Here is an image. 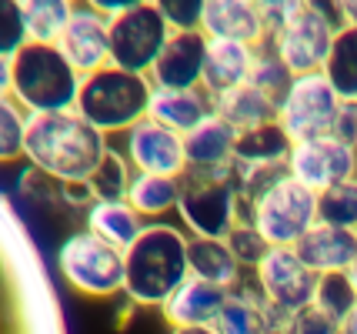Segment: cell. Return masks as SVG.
I'll return each mask as SVG.
<instances>
[{"label": "cell", "instance_id": "cell-13", "mask_svg": "<svg viewBox=\"0 0 357 334\" xmlns=\"http://www.w3.org/2000/svg\"><path fill=\"white\" fill-rule=\"evenodd\" d=\"M127 164L134 167V174H164V177H184L187 158H184V134L157 124L151 117H144L140 124L127 130L121 137Z\"/></svg>", "mask_w": 357, "mask_h": 334}, {"label": "cell", "instance_id": "cell-6", "mask_svg": "<svg viewBox=\"0 0 357 334\" xmlns=\"http://www.w3.org/2000/svg\"><path fill=\"white\" fill-rule=\"evenodd\" d=\"M244 221H250L267 248H297V241L317 224V194L284 174L274 188L250 201Z\"/></svg>", "mask_w": 357, "mask_h": 334}, {"label": "cell", "instance_id": "cell-23", "mask_svg": "<svg viewBox=\"0 0 357 334\" xmlns=\"http://www.w3.org/2000/svg\"><path fill=\"white\" fill-rule=\"evenodd\" d=\"M214 114V97L207 94L204 87H194V91H164V87H154V97H151V111L147 117L164 124V128L177 130V134H187L194 130L201 121H207Z\"/></svg>", "mask_w": 357, "mask_h": 334}, {"label": "cell", "instance_id": "cell-42", "mask_svg": "<svg viewBox=\"0 0 357 334\" xmlns=\"http://www.w3.org/2000/svg\"><path fill=\"white\" fill-rule=\"evenodd\" d=\"M307 7H311V10H317V14L324 17V20L331 24V27H334V31L347 27V20H344L341 7H337V0H307Z\"/></svg>", "mask_w": 357, "mask_h": 334}, {"label": "cell", "instance_id": "cell-38", "mask_svg": "<svg viewBox=\"0 0 357 334\" xmlns=\"http://www.w3.org/2000/svg\"><path fill=\"white\" fill-rule=\"evenodd\" d=\"M227 244H231L234 257L241 261V268L244 271H254L257 268V261L267 255V241L250 227V221H241L234 227L231 234H227Z\"/></svg>", "mask_w": 357, "mask_h": 334}, {"label": "cell", "instance_id": "cell-27", "mask_svg": "<svg viewBox=\"0 0 357 334\" xmlns=\"http://www.w3.org/2000/svg\"><path fill=\"white\" fill-rule=\"evenodd\" d=\"M214 114H220L231 128L248 130L257 124H267V121H278V104L264 91H257L254 84H241L227 94L214 97Z\"/></svg>", "mask_w": 357, "mask_h": 334}, {"label": "cell", "instance_id": "cell-33", "mask_svg": "<svg viewBox=\"0 0 357 334\" xmlns=\"http://www.w3.org/2000/svg\"><path fill=\"white\" fill-rule=\"evenodd\" d=\"M314 308H321L324 314L341 324V318L357 304V291L347 278V271H337V274H317V284H314Z\"/></svg>", "mask_w": 357, "mask_h": 334}, {"label": "cell", "instance_id": "cell-32", "mask_svg": "<svg viewBox=\"0 0 357 334\" xmlns=\"http://www.w3.org/2000/svg\"><path fill=\"white\" fill-rule=\"evenodd\" d=\"M27 124H31V114L14 97H0V164H14L24 158Z\"/></svg>", "mask_w": 357, "mask_h": 334}, {"label": "cell", "instance_id": "cell-40", "mask_svg": "<svg viewBox=\"0 0 357 334\" xmlns=\"http://www.w3.org/2000/svg\"><path fill=\"white\" fill-rule=\"evenodd\" d=\"M331 137L357 147V100H341V111H337V121H334Z\"/></svg>", "mask_w": 357, "mask_h": 334}, {"label": "cell", "instance_id": "cell-22", "mask_svg": "<svg viewBox=\"0 0 357 334\" xmlns=\"http://www.w3.org/2000/svg\"><path fill=\"white\" fill-rule=\"evenodd\" d=\"M224 298H227L224 287L207 284L201 278H187L160 311H164V321L171 328H211Z\"/></svg>", "mask_w": 357, "mask_h": 334}, {"label": "cell", "instance_id": "cell-35", "mask_svg": "<svg viewBox=\"0 0 357 334\" xmlns=\"http://www.w3.org/2000/svg\"><path fill=\"white\" fill-rule=\"evenodd\" d=\"M31 44V31H27V17H24V3L20 0H0V54L14 57L20 47Z\"/></svg>", "mask_w": 357, "mask_h": 334}, {"label": "cell", "instance_id": "cell-37", "mask_svg": "<svg viewBox=\"0 0 357 334\" xmlns=\"http://www.w3.org/2000/svg\"><path fill=\"white\" fill-rule=\"evenodd\" d=\"M151 3L171 24V31H201L207 0H151Z\"/></svg>", "mask_w": 357, "mask_h": 334}, {"label": "cell", "instance_id": "cell-43", "mask_svg": "<svg viewBox=\"0 0 357 334\" xmlns=\"http://www.w3.org/2000/svg\"><path fill=\"white\" fill-rule=\"evenodd\" d=\"M0 97H10V57L0 54Z\"/></svg>", "mask_w": 357, "mask_h": 334}, {"label": "cell", "instance_id": "cell-50", "mask_svg": "<svg viewBox=\"0 0 357 334\" xmlns=\"http://www.w3.org/2000/svg\"><path fill=\"white\" fill-rule=\"evenodd\" d=\"M20 3H27V0H20Z\"/></svg>", "mask_w": 357, "mask_h": 334}, {"label": "cell", "instance_id": "cell-4", "mask_svg": "<svg viewBox=\"0 0 357 334\" xmlns=\"http://www.w3.org/2000/svg\"><path fill=\"white\" fill-rule=\"evenodd\" d=\"M80 74L61 54L57 44L31 40L10 57V97L31 114L74 111L80 91Z\"/></svg>", "mask_w": 357, "mask_h": 334}, {"label": "cell", "instance_id": "cell-8", "mask_svg": "<svg viewBox=\"0 0 357 334\" xmlns=\"http://www.w3.org/2000/svg\"><path fill=\"white\" fill-rule=\"evenodd\" d=\"M337 111H341V97L334 94L324 74H297L278 104V124L287 130L294 144L314 141L334 130Z\"/></svg>", "mask_w": 357, "mask_h": 334}, {"label": "cell", "instance_id": "cell-36", "mask_svg": "<svg viewBox=\"0 0 357 334\" xmlns=\"http://www.w3.org/2000/svg\"><path fill=\"white\" fill-rule=\"evenodd\" d=\"M278 334H341V324L331 318V314H324L321 308L307 304V308H301V311L284 314Z\"/></svg>", "mask_w": 357, "mask_h": 334}, {"label": "cell", "instance_id": "cell-17", "mask_svg": "<svg viewBox=\"0 0 357 334\" xmlns=\"http://www.w3.org/2000/svg\"><path fill=\"white\" fill-rule=\"evenodd\" d=\"M204 37L211 40H241L250 47L267 44V27L261 7L250 0H207L201 24Z\"/></svg>", "mask_w": 357, "mask_h": 334}, {"label": "cell", "instance_id": "cell-48", "mask_svg": "<svg viewBox=\"0 0 357 334\" xmlns=\"http://www.w3.org/2000/svg\"><path fill=\"white\" fill-rule=\"evenodd\" d=\"M250 3H261V0H250Z\"/></svg>", "mask_w": 357, "mask_h": 334}, {"label": "cell", "instance_id": "cell-51", "mask_svg": "<svg viewBox=\"0 0 357 334\" xmlns=\"http://www.w3.org/2000/svg\"><path fill=\"white\" fill-rule=\"evenodd\" d=\"M354 234H357V231H354Z\"/></svg>", "mask_w": 357, "mask_h": 334}, {"label": "cell", "instance_id": "cell-3", "mask_svg": "<svg viewBox=\"0 0 357 334\" xmlns=\"http://www.w3.org/2000/svg\"><path fill=\"white\" fill-rule=\"evenodd\" d=\"M151 97H154L151 77L107 64L80 80L74 111L104 137H124L134 124L147 117Z\"/></svg>", "mask_w": 357, "mask_h": 334}, {"label": "cell", "instance_id": "cell-11", "mask_svg": "<svg viewBox=\"0 0 357 334\" xmlns=\"http://www.w3.org/2000/svg\"><path fill=\"white\" fill-rule=\"evenodd\" d=\"M334 33L337 31L317 10H311L304 0L301 10L267 40V47L287 64L294 77L297 74H321L327 54H331V44H334Z\"/></svg>", "mask_w": 357, "mask_h": 334}, {"label": "cell", "instance_id": "cell-16", "mask_svg": "<svg viewBox=\"0 0 357 334\" xmlns=\"http://www.w3.org/2000/svg\"><path fill=\"white\" fill-rule=\"evenodd\" d=\"M237 134H241V130L231 128L220 114H211V117L201 121L194 130H187L184 134L187 171H204V174L231 171Z\"/></svg>", "mask_w": 357, "mask_h": 334}, {"label": "cell", "instance_id": "cell-49", "mask_svg": "<svg viewBox=\"0 0 357 334\" xmlns=\"http://www.w3.org/2000/svg\"><path fill=\"white\" fill-rule=\"evenodd\" d=\"M70 3H80V0H70Z\"/></svg>", "mask_w": 357, "mask_h": 334}, {"label": "cell", "instance_id": "cell-19", "mask_svg": "<svg viewBox=\"0 0 357 334\" xmlns=\"http://www.w3.org/2000/svg\"><path fill=\"white\" fill-rule=\"evenodd\" d=\"M294 141L287 137V130L278 121H267L257 128H248L237 134L234 147V171H287Z\"/></svg>", "mask_w": 357, "mask_h": 334}, {"label": "cell", "instance_id": "cell-29", "mask_svg": "<svg viewBox=\"0 0 357 334\" xmlns=\"http://www.w3.org/2000/svg\"><path fill=\"white\" fill-rule=\"evenodd\" d=\"M70 14H74L70 0H27L24 3L27 31H31V40H37V44H57Z\"/></svg>", "mask_w": 357, "mask_h": 334}, {"label": "cell", "instance_id": "cell-5", "mask_svg": "<svg viewBox=\"0 0 357 334\" xmlns=\"http://www.w3.org/2000/svg\"><path fill=\"white\" fill-rule=\"evenodd\" d=\"M244 214L248 207L241 201L231 171H218V174L187 171L181 177L177 218L190 238H227L244 221Z\"/></svg>", "mask_w": 357, "mask_h": 334}, {"label": "cell", "instance_id": "cell-18", "mask_svg": "<svg viewBox=\"0 0 357 334\" xmlns=\"http://www.w3.org/2000/svg\"><path fill=\"white\" fill-rule=\"evenodd\" d=\"M280 321H284L280 311H274L254 287L241 284L227 291L211 328L218 334H278Z\"/></svg>", "mask_w": 357, "mask_h": 334}, {"label": "cell", "instance_id": "cell-28", "mask_svg": "<svg viewBox=\"0 0 357 334\" xmlns=\"http://www.w3.org/2000/svg\"><path fill=\"white\" fill-rule=\"evenodd\" d=\"M321 74L341 100H357V27L347 24L334 33V44H331Z\"/></svg>", "mask_w": 357, "mask_h": 334}, {"label": "cell", "instance_id": "cell-47", "mask_svg": "<svg viewBox=\"0 0 357 334\" xmlns=\"http://www.w3.org/2000/svg\"><path fill=\"white\" fill-rule=\"evenodd\" d=\"M347 278H351V284H354V291H357V261L347 268Z\"/></svg>", "mask_w": 357, "mask_h": 334}, {"label": "cell", "instance_id": "cell-14", "mask_svg": "<svg viewBox=\"0 0 357 334\" xmlns=\"http://www.w3.org/2000/svg\"><path fill=\"white\" fill-rule=\"evenodd\" d=\"M61 54L74 64L80 77L110 64V17L93 10L91 3H74V14L57 40Z\"/></svg>", "mask_w": 357, "mask_h": 334}, {"label": "cell", "instance_id": "cell-41", "mask_svg": "<svg viewBox=\"0 0 357 334\" xmlns=\"http://www.w3.org/2000/svg\"><path fill=\"white\" fill-rule=\"evenodd\" d=\"M84 3H91L93 10H100L104 17H121L127 10H137L144 3H151V0H84Z\"/></svg>", "mask_w": 357, "mask_h": 334}, {"label": "cell", "instance_id": "cell-15", "mask_svg": "<svg viewBox=\"0 0 357 334\" xmlns=\"http://www.w3.org/2000/svg\"><path fill=\"white\" fill-rule=\"evenodd\" d=\"M204 61H207L204 31H174L147 77L164 91H194L204 80Z\"/></svg>", "mask_w": 357, "mask_h": 334}, {"label": "cell", "instance_id": "cell-1", "mask_svg": "<svg viewBox=\"0 0 357 334\" xmlns=\"http://www.w3.org/2000/svg\"><path fill=\"white\" fill-rule=\"evenodd\" d=\"M107 151L110 137L91 128L77 111L33 114L27 124L24 160L57 184H87Z\"/></svg>", "mask_w": 357, "mask_h": 334}, {"label": "cell", "instance_id": "cell-45", "mask_svg": "<svg viewBox=\"0 0 357 334\" xmlns=\"http://www.w3.org/2000/svg\"><path fill=\"white\" fill-rule=\"evenodd\" d=\"M341 334H357V304L341 318Z\"/></svg>", "mask_w": 357, "mask_h": 334}, {"label": "cell", "instance_id": "cell-44", "mask_svg": "<svg viewBox=\"0 0 357 334\" xmlns=\"http://www.w3.org/2000/svg\"><path fill=\"white\" fill-rule=\"evenodd\" d=\"M337 7H341L344 20H347L351 27H357V0H337Z\"/></svg>", "mask_w": 357, "mask_h": 334}, {"label": "cell", "instance_id": "cell-26", "mask_svg": "<svg viewBox=\"0 0 357 334\" xmlns=\"http://www.w3.org/2000/svg\"><path fill=\"white\" fill-rule=\"evenodd\" d=\"M127 204L137 211L144 221H164L167 214H177V201H181V177H164V174H134L130 188H127Z\"/></svg>", "mask_w": 357, "mask_h": 334}, {"label": "cell", "instance_id": "cell-39", "mask_svg": "<svg viewBox=\"0 0 357 334\" xmlns=\"http://www.w3.org/2000/svg\"><path fill=\"white\" fill-rule=\"evenodd\" d=\"M301 3H304V0H261V3H257V7H261V17H264V27H267V40L301 10Z\"/></svg>", "mask_w": 357, "mask_h": 334}, {"label": "cell", "instance_id": "cell-21", "mask_svg": "<svg viewBox=\"0 0 357 334\" xmlns=\"http://www.w3.org/2000/svg\"><path fill=\"white\" fill-rule=\"evenodd\" d=\"M314 274H337L357 261V234L331 224H314L294 248Z\"/></svg>", "mask_w": 357, "mask_h": 334}, {"label": "cell", "instance_id": "cell-2", "mask_svg": "<svg viewBox=\"0 0 357 334\" xmlns=\"http://www.w3.org/2000/svg\"><path fill=\"white\" fill-rule=\"evenodd\" d=\"M190 278V234L181 224L151 221L124 251V294L137 308H164Z\"/></svg>", "mask_w": 357, "mask_h": 334}, {"label": "cell", "instance_id": "cell-7", "mask_svg": "<svg viewBox=\"0 0 357 334\" xmlns=\"http://www.w3.org/2000/svg\"><path fill=\"white\" fill-rule=\"evenodd\" d=\"M57 271L84 298L124 294V251L100 241L87 227L63 238L57 248Z\"/></svg>", "mask_w": 357, "mask_h": 334}, {"label": "cell", "instance_id": "cell-31", "mask_svg": "<svg viewBox=\"0 0 357 334\" xmlns=\"http://www.w3.org/2000/svg\"><path fill=\"white\" fill-rule=\"evenodd\" d=\"M130 177H134V167L127 164L124 151L110 147L107 158L100 160V167H97L93 177L87 181V188H91L93 201H121V197H127Z\"/></svg>", "mask_w": 357, "mask_h": 334}, {"label": "cell", "instance_id": "cell-30", "mask_svg": "<svg viewBox=\"0 0 357 334\" xmlns=\"http://www.w3.org/2000/svg\"><path fill=\"white\" fill-rule=\"evenodd\" d=\"M317 224L357 231V177L317 194Z\"/></svg>", "mask_w": 357, "mask_h": 334}, {"label": "cell", "instance_id": "cell-10", "mask_svg": "<svg viewBox=\"0 0 357 334\" xmlns=\"http://www.w3.org/2000/svg\"><path fill=\"white\" fill-rule=\"evenodd\" d=\"M250 274H254V291L280 314L301 311L314 301L317 274L301 261L294 248H267V255Z\"/></svg>", "mask_w": 357, "mask_h": 334}, {"label": "cell", "instance_id": "cell-20", "mask_svg": "<svg viewBox=\"0 0 357 334\" xmlns=\"http://www.w3.org/2000/svg\"><path fill=\"white\" fill-rule=\"evenodd\" d=\"M257 47L241 44V40H211L207 37V61H204V80L201 87L211 97H220L248 84L254 70Z\"/></svg>", "mask_w": 357, "mask_h": 334}, {"label": "cell", "instance_id": "cell-25", "mask_svg": "<svg viewBox=\"0 0 357 334\" xmlns=\"http://www.w3.org/2000/svg\"><path fill=\"white\" fill-rule=\"evenodd\" d=\"M84 218H87V231L91 234H97L100 241H107V244L121 248V251H127L140 238V231L147 224L124 197L121 201H91Z\"/></svg>", "mask_w": 357, "mask_h": 334}, {"label": "cell", "instance_id": "cell-12", "mask_svg": "<svg viewBox=\"0 0 357 334\" xmlns=\"http://www.w3.org/2000/svg\"><path fill=\"white\" fill-rule=\"evenodd\" d=\"M287 174L301 181L304 188H311L314 194H321L334 184L357 177V147L331 134L314 137V141H297L287 158Z\"/></svg>", "mask_w": 357, "mask_h": 334}, {"label": "cell", "instance_id": "cell-34", "mask_svg": "<svg viewBox=\"0 0 357 334\" xmlns=\"http://www.w3.org/2000/svg\"><path fill=\"white\" fill-rule=\"evenodd\" d=\"M291 80H294V74L287 70V64H284L267 44H261V47H257V57H254V70H250L248 84H254V87L264 91L274 104H280V97L287 94Z\"/></svg>", "mask_w": 357, "mask_h": 334}, {"label": "cell", "instance_id": "cell-24", "mask_svg": "<svg viewBox=\"0 0 357 334\" xmlns=\"http://www.w3.org/2000/svg\"><path fill=\"white\" fill-rule=\"evenodd\" d=\"M190 278L234 291L244 284V268L234 257L227 238H190Z\"/></svg>", "mask_w": 357, "mask_h": 334}, {"label": "cell", "instance_id": "cell-9", "mask_svg": "<svg viewBox=\"0 0 357 334\" xmlns=\"http://www.w3.org/2000/svg\"><path fill=\"white\" fill-rule=\"evenodd\" d=\"M171 24L160 17L154 3H144L137 10L110 17V64L147 77L164 44L171 40Z\"/></svg>", "mask_w": 357, "mask_h": 334}, {"label": "cell", "instance_id": "cell-46", "mask_svg": "<svg viewBox=\"0 0 357 334\" xmlns=\"http://www.w3.org/2000/svg\"><path fill=\"white\" fill-rule=\"evenodd\" d=\"M171 334H218L214 328H171Z\"/></svg>", "mask_w": 357, "mask_h": 334}]
</instances>
